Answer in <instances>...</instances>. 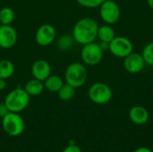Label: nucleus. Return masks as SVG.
I'll list each match as a JSON object with an SVG mask.
<instances>
[{"label": "nucleus", "instance_id": "nucleus-9", "mask_svg": "<svg viewBox=\"0 0 153 152\" xmlns=\"http://www.w3.org/2000/svg\"><path fill=\"white\" fill-rule=\"evenodd\" d=\"M57 37L56 28L49 24H41L35 32V41L40 47H48L53 44Z\"/></svg>", "mask_w": 153, "mask_h": 152}, {"label": "nucleus", "instance_id": "nucleus-26", "mask_svg": "<svg viewBox=\"0 0 153 152\" xmlns=\"http://www.w3.org/2000/svg\"><path fill=\"white\" fill-rule=\"evenodd\" d=\"M134 152H152V151L147 147H140V148L136 149Z\"/></svg>", "mask_w": 153, "mask_h": 152}, {"label": "nucleus", "instance_id": "nucleus-21", "mask_svg": "<svg viewBox=\"0 0 153 152\" xmlns=\"http://www.w3.org/2000/svg\"><path fill=\"white\" fill-rule=\"evenodd\" d=\"M142 56L147 65L153 66V42L148 43L143 47Z\"/></svg>", "mask_w": 153, "mask_h": 152}, {"label": "nucleus", "instance_id": "nucleus-20", "mask_svg": "<svg viewBox=\"0 0 153 152\" xmlns=\"http://www.w3.org/2000/svg\"><path fill=\"white\" fill-rule=\"evenodd\" d=\"M58 98L63 101H69L71 100L75 95V89L69 85L68 83L65 82L61 89L57 91Z\"/></svg>", "mask_w": 153, "mask_h": 152}, {"label": "nucleus", "instance_id": "nucleus-3", "mask_svg": "<svg viewBox=\"0 0 153 152\" xmlns=\"http://www.w3.org/2000/svg\"><path fill=\"white\" fill-rule=\"evenodd\" d=\"M88 78V70L84 64L74 62L68 65L65 71V81L74 89L83 86Z\"/></svg>", "mask_w": 153, "mask_h": 152}, {"label": "nucleus", "instance_id": "nucleus-19", "mask_svg": "<svg viewBox=\"0 0 153 152\" xmlns=\"http://www.w3.org/2000/svg\"><path fill=\"white\" fill-rule=\"evenodd\" d=\"M15 19V13L13 8L9 6H4L0 9V22L1 24L12 25Z\"/></svg>", "mask_w": 153, "mask_h": 152}, {"label": "nucleus", "instance_id": "nucleus-23", "mask_svg": "<svg viewBox=\"0 0 153 152\" xmlns=\"http://www.w3.org/2000/svg\"><path fill=\"white\" fill-rule=\"evenodd\" d=\"M63 152H82V151H81V149L77 145H75L74 143H71L66 148H65V150L63 151Z\"/></svg>", "mask_w": 153, "mask_h": 152}, {"label": "nucleus", "instance_id": "nucleus-5", "mask_svg": "<svg viewBox=\"0 0 153 152\" xmlns=\"http://www.w3.org/2000/svg\"><path fill=\"white\" fill-rule=\"evenodd\" d=\"M103 48L99 43L91 42L82 46L81 58L84 65L94 66L99 65L103 58Z\"/></svg>", "mask_w": 153, "mask_h": 152}, {"label": "nucleus", "instance_id": "nucleus-15", "mask_svg": "<svg viewBox=\"0 0 153 152\" xmlns=\"http://www.w3.org/2000/svg\"><path fill=\"white\" fill-rule=\"evenodd\" d=\"M44 87L47 90L54 93H57V91L61 89V87L64 85L65 82L64 79L56 74H50L44 82Z\"/></svg>", "mask_w": 153, "mask_h": 152}, {"label": "nucleus", "instance_id": "nucleus-14", "mask_svg": "<svg viewBox=\"0 0 153 152\" xmlns=\"http://www.w3.org/2000/svg\"><path fill=\"white\" fill-rule=\"evenodd\" d=\"M24 90L29 94L30 97H36L40 95L43 90H45L43 82L37 80L35 78H32L26 82V83L23 86Z\"/></svg>", "mask_w": 153, "mask_h": 152}, {"label": "nucleus", "instance_id": "nucleus-16", "mask_svg": "<svg viewBox=\"0 0 153 152\" xmlns=\"http://www.w3.org/2000/svg\"><path fill=\"white\" fill-rule=\"evenodd\" d=\"M115 37H116L115 30L109 24L99 26L97 38L100 39V42L108 44Z\"/></svg>", "mask_w": 153, "mask_h": 152}, {"label": "nucleus", "instance_id": "nucleus-18", "mask_svg": "<svg viewBox=\"0 0 153 152\" xmlns=\"http://www.w3.org/2000/svg\"><path fill=\"white\" fill-rule=\"evenodd\" d=\"M15 71L14 65L8 59L0 60V78L7 80L11 78Z\"/></svg>", "mask_w": 153, "mask_h": 152}, {"label": "nucleus", "instance_id": "nucleus-22", "mask_svg": "<svg viewBox=\"0 0 153 152\" xmlns=\"http://www.w3.org/2000/svg\"><path fill=\"white\" fill-rule=\"evenodd\" d=\"M105 0H76V2L83 7L86 8H96L100 7V5Z\"/></svg>", "mask_w": 153, "mask_h": 152}, {"label": "nucleus", "instance_id": "nucleus-12", "mask_svg": "<svg viewBox=\"0 0 153 152\" xmlns=\"http://www.w3.org/2000/svg\"><path fill=\"white\" fill-rule=\"evenodd\" d=\"M31 74L32 77L44 82L52 72V68L50 64L45 59H37L31 65Z\"/></svg>", "mask_w": 153, "mask_h": 152}, {"label": "nucleus", "instance_id": "nucleus-6", "mask_svg": "<svg viewBox=\"0 0 153 152\" xmlns=\"http://www.w3.org/2000/svg\"><path fill=\"white\" fill-rule=\"evenodd\" d=\"M112 95L113 93L111 88L104 82H95L88 90L90 99L97 105H104L108 103L112 99Z\"/></svg>", "mask_w": 153, "mask_h": 152}, {"label": "nucleus", "instance_id": "nucleus-7", "mask_svg": "<svg viewBox=\"0 0 153 152\" xmlns=\"http://www.w3.org/2000/svg\"><path fill=\"white\" fill-rule=\"evenodd\" d=\"M134 45L132 41L124 36H116L108 43V50L112 55L117 57L125 58L130 53L133 52Z\"/></svg>", "mask_w": 153, "mask_h": 152}, {"label": "nucleus", "instance_id": "nucleus-4", "mask_svg": "<svg viewBox=\"0 0 153 152\" xmlns=\"http://www.w3.org/2000/svg\"><path fill=\"white\" fill-rule=\"evenodd\" d=\"M4 131L10 136L16 137L21 135L24 130V121L19 113L9 112L2 118Z\"/></svg>", "mask_w": 153, "mask_h": 152}, {"label": "nucleus", "instance_id": "nucleus-24", "mask_svg": "<svg viewBox=\"0 0 153 152\" xmlns=\"http://www.w3.org/2000/svg\"><path fill=\"white\" fill-rule=\"evenodd\" d=\"M10 111L8 110L7 107L5 106V104L3 102V103H0V118H3L4 116H6Z\"/></svg>", "mask_w": 153, "mask_h": 152}, {"label": "nucleus", "instance_id": "nucleus-25", "mask_svg": "<svg viewBox=\"0 0 153 152\" xmlns=\"http://www.w3.org/2000/svg\"><path fill=\"white\" fill-rule=\"evenodd\" d=\"M6 85H7V82H6V80H4V79H1V78H0V91L4 90L6 88Z\"/></svg>", "mask_w": 153, "mask_h": 152}, {"label": "nucleus", "instance_id": "nucleus-17", "mask_svg": "<svg viewBox=\"0 0 153 152\" xmlns=\"http://www.w3.org/2000/svg\"><path fill=\"white\" fill-rule=\"evenodd\" d=\"M56 47L59 50L61 51H68L70 50L74 44V39L72 35L69 34H62L58 37H56Z\"/></svg>", "mask_w": 153, "mask_h": 152}, {"label": "nucleus", "instance_id": "nucleus-27", "mask_svg": "<svg viewBox=\"0 0 153 152\" xmlns=\"http://www.w3.org/2000/svg\"><path fill=\"white\" fill-rule=\"evenodd\" d=\"M147 4L150 6V8L153 10V0H147Z\"/></svg>", "mask_w": 153, "mask_h": 152}, {"label": "nucleus", "instance_id": "nucleus-13", "mask_svg": "<svg viewBox=\"0 0 153 152\" xmlns=\"http://www.w3.org/2000/svg\"><path fill=\"white\" fill-rule=\"evenodd\" d=\"M129 119L135 125H142L148 122L150 115L148 110L142 106H134L130 108L129 113Z\"/></svg>", "mask_w": 153, "mask_h": 152}, {"label": "nucleus", "instance_id": "nucleus-11", "mask_svg": "<svg viewBox=\"0 0 153 152\" xmlns=\"http://www.w3.org/2000/svg\"><path fill=\"white\" fill-rule=\"evenodd\" d=\"M145 61L142 54L132 52L124 59V67L130 73H138L145 66Z\"/></svg>", "mask_w": 153, "mask_h": 152}, {"label": "nucleus", "instance_id": "nucleus-8", "mask_svg": "<svg viewBox=\"0 0 153 152\" xmlns=\"http://www.w3.org/2000/svg\"><path fill=\"white\" fill-rule=\"evenodd\" d=\"M100 15L106 24H114L120 18V8L113 0H105L100 5Z\"/></svg>", "mask_w": 153, "mask_h": 152}, {"label": "nucleus", "instance_id": "nucleus-1", "mask_svg": "<svg viewBox=\"0 0 153 152\" xmlns=\"http://www.w3.org/2000/svg\"><path fill=\"white\" fill-rule=\"evenodd\" d=\"M99 24L90 17H83L78 20L73 27L72 36L74 41L81 45L94 42L97 39Z\"/></svg>", "mask_w": 153, "mask_h": 152}, {"label": "nucleus", "instance_id": "nucleus-10", "mask_svg": "<svg viewBox=\"0 0 153 152\" xmlns=\"http://www.w3.org/2000/svg\"><path fill=\"white\" fill-rule=\"evenodd\" d=\"M17 40V31L12 25H0V48H12L15 46Z\"/></svg>", "mask_w": 153, "mask_h": 152}, {"label": "nucleus", "instance_id": "nucleus-2", "mask_svg": "<svg viewBox=\"0 0 153 152\" xmlns=\"http://www.w3.org/2000/svg\"><path fill=\"white\" fill-rule=\"evenodd\" d=\"M30 97L22 87H16L5 96L4 103L10 112L19 113L23 111L30 104Z\"/></svg>", "mask_w": 153, "mask_h": 152}, {"label": "nucleus", "instance_id": "nucleus-28", "mask_svg": "<svg viewBox=\"0 0 153 152\" xmlns=\"http://www.w3.org/2000/svg\"><path fill=\"white\" fill-rule=\"evenodd\" d=\"M0 25H1V22H0Z\"/></svg>", "mask_w": 153, "mask_h": 152}]
</instances>
